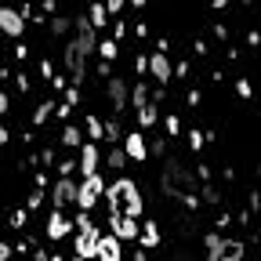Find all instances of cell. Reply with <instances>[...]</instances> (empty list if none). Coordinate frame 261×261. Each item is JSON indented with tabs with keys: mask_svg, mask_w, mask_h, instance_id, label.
<instances>
[{
	"mask_svg": "<svg viewBox=\"0 0 261 261\" xmlns=\"http://www.w3.org/2000/svg\"><path fill=\"white\" fill-rule=\"evenodd\" d=\"M156 240H160V232H156V225L149 221V225H145V232H142V243H145V247H156Z\"/></svg>",
	"mask_w": 261,
	"mask_h": 261,
	"instance_id": "obj_16",
	"label": "cell"
},
{
	"mask_svg": "<svg viewBox=\"0 0 261 261\" xmlns=\"http://www.w3.org/2000/svg\"><path fill=\"white\" fill-rule=\"evenodd\" d=\"M91 47H94V25H91V18H76V40L65 47V69L73 73V84L84 80V73H87Z\"/></svg>",
	"mask_w": 261,
	"mask_h": 261,
	"instance_id": "obj_2",
	"label": "cell"
},
{
	"mask_svg": "<svg viewBox=\"0 0 261 261\" xmlns=\"http://www.w3.org/2000/svg\"><path fill=\"white\" fill-rule=\"evenodd\" d=\"M62 142H65V145H80V130H76V127H65Z\"/></svg>",
	"mask_w": 261,
	"mask_h": 261,
	"instance_id": "obj_19",
	"label": "cell"
},
{
	"mask_svg": "<svg viewBox=\"0 0 261 261\" xmlns=\"http://www.w3.org/2000/svg\"><path fill=\"white\" fill-rule=\"evenodd\" d=\"M109 102H113L116 109L127 102V84H123V80H113V84H109Z\"/></svg>",
	"mask_w": 261,
	"mask_h": 261,
	"instance_id": "obj_15",
	"label": "cell"
},
{
	"mask_svg": "<svg viewBox=\"0 0 261 261\" xmlns=\"http://www.w3.org/2000/svg\"><path fill=\"white\" fill-rule=\"evenodd\" d=\"M138 214H142V192L130 178H120L109 189V221L116 240H135L138 236Z\"/></svg>",
	"mask_w": 261,
	"mask_h": 261,
	"instance_id": "obj_1",
	"label": "cell"
},
{
	"mask_svg": "<svg viewBox=\"0 0 261 261\" xmlns=\"http://www.w3.org/2000/svg\"><path fill=\"white\" fill-rule=\"evenodd\" d=\"M0 29H4L8 37H22V29H25V18H22L18 11L4 8V11H0Z\"/></svg>",
	"mask_w": 261,
	"mask_h": 261,
	"instance_id": "obj_9",
	"label": "cell"
},
{
	"mask_svg": "<svg viewBox=\"0 0 261 261\" xmlns=\"http://www.w3.org/2000/svg\"><path fill=\"white\" fill-rule=\"evenodd\" d=\"M149 69H152V76H156L160 84L171 80V62H167V55H163V51H156V55L149 58Z\"/></svg>",
	"mask_w": 261,
	"mask_h": 261,
	"instance_id": "obj_10",
	"label": "cell"
},
{
	"mask_svg": "<svg viewBox=\"0 0 261 261\" xmlns=\"http://www.w3.org/2000/svg\"><path fill=\"white\" fill-rule=\"evenodd\" d=\"M55 33H65V29H69V22H65V18H55V25H51Z\"/></svg>",
	"mask_w": 261,
	"mask_h": 261,
	"instance_id": "obj_24",
	"label": "cell"
},
{
	"mask_svg": "<svg viewBox=\"0 0 261 261\" xmlns=\"http://www.w3.org/2000/svg\"><path fill=\"white\" fill-rule=\"evenodd\" d=\"M189 189H192V174L181 160H167V167H163V192L171 196H185L189 200Z\"/></svg>",
	"mask_w": 261,
	"mask_h": 261,
	"instance_id": "obj_3",
	"label": "cell"
},
{
	"mask_svg": "<svg viewBox=\"0 0 261 261\" xmlns=\"http://www.w3.org/2000/svg\"><path fill=\"white\" fill-rule=\"evenodd\" d=\"M116 55V44H109V40H102V58H113Z\"/></svg>",
	"mask_w": 261,
	"mask_h": 261,
	"instance_id": "obj_22",
	"label": "cell"
},
{
	"mask_svg": "<svg viewBox=\"0 0 261 261\" xmlns=\"http://www.w3.org/2000/svg\"><path fill=\"white\" fill-rule=\"evenodd\" d=\"M73 261H84V257H73Z\"/></svg>",
	"mask_w": 261,
	"mask_h": 261,
	"instance_id": "obj_25",
	"label": "cell"
},
{
	"mask_svg": "<svg viewBox=\"0 0 261 261\" xmlns=\"http://www.w3.org/2000/svg\"><path fill=\"white\" fill-rule=\"evenodd\" d=\"M76 225H80V236H76V257H98V247H102V232L91 225V218L87 214H80L76 218Z\"/></svg>",
	"mask_w": 261,
	"mask_h": 261,
	"instance_id": "obj_4",
	"label": "cell"
},
{
	"mask_svg": "<svg viewBox=\"0 0 261 261\" xmlns=\"http://www.w3.org/2000/svg\"><path fill=\"white\" fill-rule=\"evenodd\" d=\"M65 232H69V218H65L62 211H55L51 221H47V236H51V240H62Z\"/></svg>",
	"mask_w": 261,
	"mask_h": 261,
	"instance_id": "obj_12",
	"label": "cell"
},
{
	"mask_svg": "<svg viewBox=\"0 0 261 261\" xmlns=\"http://www.w3.org/2000/svg\"><path fill=\"white\" fill-rule=\"evenodd\" d=\"M130 98H135V109H138V123L142 127H152L156 123V98H152V91L145 84H138Z\"/></svg>",
	"mask_w": 261,
	"mask_h": 261,
	"instance_id": "obj_6",
	"label": "cell"
},
{
	"mask_svg": "<svg viewBox=\"0 0 261 261\" xmlns=\"http://www.w3.org/2000/svg\"><path fill=\"white\" fill-rule=\"evenodd\" d=\"M80 167H84L87 178H98V149H94V145H84V152H80Z\"/></svg>",
	"mask_w": 261,
	"mask_h": 261,
	"instance_id": "obj_11",
	"label": "cell"
},
{
	"mask_svg": "<svg viewBox=\"0 0 261 261\" xmlns=\"http://www.w3.org/2000/svg\"><path fill=\"white\" fill-rule=\"evenodd\" d=\"M106 11H109V8L94 4V8H91V25H106Z\"/></svg>",
	"mask_w": 261,
	"mask_h": 261,
	"instance_id": "obj_17",
	"label": "cell"
},
{
	"mask_svg": "<svg viewBox=\"0 0 261 261\" xmlns=\"http://www.w3.org/2000/svg\"><path fill=\"white\" fill-rule=\"evenodd\" d=\"M47 113H51V102H44V106L37 109V116H33V120H37V123H44V120H47Z\"/></svg>",
	"mask_w": 261,
	"mask_h": 261,
	"instance_id": "obj_21",
	"label": "cell"
},
{
	"mask_svg": "<svg viewBox=\"0 0 261 261\" xmlns=\"http://www.w3.org/2000/svg\"><path fill=\"white\" fill-rule=\"evenodd\" d=\"M87 135H91V138H102V135H106L102 123H98V116H87Z\"/></svg>",
	"mask_w": 261,
	"mask_h": 261,
	"instance_id": "obj_18",
	"label": "cell"
},
{
	"mask_svg": "<svg viewBox=\"0 0 261 261\" xmlns=\"http://www.w3.org/2000/svg\"><path fill=\"white\" fill-rule=\"evenodd\" d=\"M51 196H55V211H65L69 203H80V185H73L69 178H62Z\"/></svg>",
	"mask_w": 261,
	"mask_h": 261,
	"instance_id": "obj_7",
	"label": "cell"
},
{
	"mask_svg": "<svg viewBox=\"0 0 261 261\" xmlns=\"http://www.w3.org/2000/svg\"><path fill=\"white\" fill-rule=\"evenodd\" d=\"M98 257H102V261H123V257H120V240H116V236H102Z\"/></svg>",
	"mask_w": 261,
	"mask_h": 261,
	"instance_id": "obj_13",
	"label": "cell"
},
{
	"mask_svg": "<svg viewBox=\"0 0 261 261\" xmlns=\"http://www.w3.org/2000/svg\"><path fill=\"white\" fill-rule=\"evenodd\" d=\"M123 163H127V152H120V149H116V152L109 156V167H123Z\"/></svg>",
	"mask_w": 261,
	"mask_h": 261,
	"instance_id": "obj_20",
	"label": "cell"
},
{
	"mask_svg": "<svg viewBox=\"0 0 261 261\" xmlns=\"http://www.w3.org/2000/svg\"><path fill=\"white\" fill-rule=\"evenodd\" d=\"M189 142H192V149H200V145H203V135H200V130H192Z\"/></svg>",
	"mask_w": 261,
	"mask_h": 261,
	"instance_id": "obj_23",
	"label": "cell"
},
{
	"mask_svg": "<svg viewBox=\"0 0 261 261\" xmlns=\"http://www.w3.org/2000/svg\"><path fill=\"white\" fill-rule=\"evenodd\" d=\"M257 171H261V167H257Z\"/></svg>",
	"mask_w": 261,
	"mask_h": 261,
	"instance_id": "obj_26",
	"label": "cell"
},
{
	"mask_svg": "<svg viewBox=\"0 0 261 261\" xmlns=\"http://www.w3.org/2000/svg\"><path fill=\"white\" fill-rule=\"evenodd\" d=\"M130 160H145V138L138 135V130H130L127 135V149H123Z\"/></svg>",
	"mask_w": 261,
	"mask_h": 261,
	"instance_id": "obj_14",
	"label": "cell"
},
{
	"mask_svg": "<svg viewBox=\"0 0 261 261\" xmlns=\"http://www.w3.org/2000/svg\"><path fill=\"white\" fill-rule=\"evenodd\" d=\"M102 178H84V185H80V207L84 211H91L94 203H98V196H102Z\"/></svg>",
	"mask_w": 261,
	"mask_h": 261,
	"instance_id": "obj_8",
	"label": "cell"
},
{
	"mask_svg": "<svg viewBox=\"0 0 261 261\" xmlns=\"http://www.w3.org/2000/svg\"><path fill=\"white\" fill-rule=\"evenodd\" d=\"M207 254H211V261H240L243 257V243L240 240L207 236Z\"/></svg>",
	"mask_w": 261,
	"mask_h": 261,
	"instance_id": "obj_5",
	"label": "cell"
}]
</instances>
